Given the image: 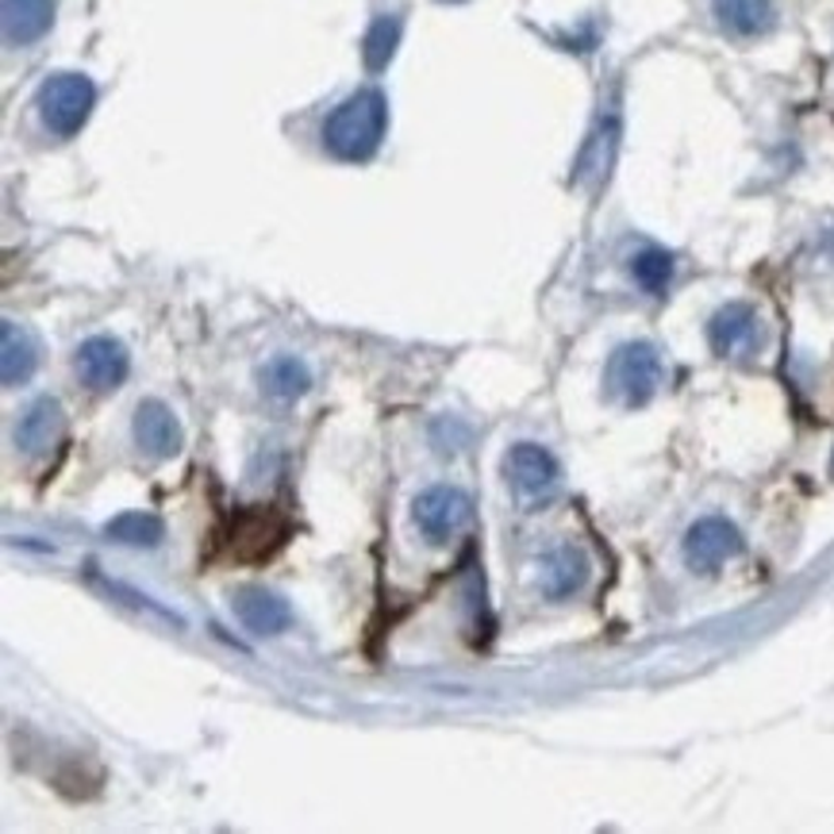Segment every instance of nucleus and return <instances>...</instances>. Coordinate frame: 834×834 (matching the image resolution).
Returning <instances> with one entry per match:
<instances>
[{"label": "nucleus", "mask_w": 834, "mask_h": 834, "mask_svg": "<svg viewBox=\"0 0 834 834\" xmlns=\"http://www.w3.org/2000/svg\"><path fill=\"white\" fill-rule=\"evenodd\" d=\"M389 128V100L382 89H358L347 97L324 123V146L342 162H365L377 155V146Z\"/></svg>", "instance_id": "f257e3e1"}, {"label": "nucleus", "mask_w": 834, "mask_h": 834, "mask_svg": "<svg viewBox=\"0 0 834 834\" xmlns=\"http://www.w3.org/2000/svg\"><path fill=\"white\" fill-rule=\"evenodd\" d=\"M93 105H97V85L85 73H55L39 89V116L50 135L70 138L85 128Z\"/></svg>", "instance_id": "f03ea898"}, {"label": "nucleus", "mask_w": 834, "mask_h": 834, "mask_svg": "<svg viewBox=\"0 0 834 834\" xmlns=\"http://www.w3.org/2000/svg\"><path fill=\"white\" fill-rule=\"evenodd\" d=\"M662 382V358L650 342H627L612 354L608 362V385L627 408H639L654 397Z\"/></svg>", "instance_id": "7ed1b4c3"}, {"label": "nucleus", "mask_w": 834, "mask_h": 834, "mask_svg": "<svg viewBox=\"0 0 834 834\" xmlns=\"http://www.w3.org/2000/svg\"><path fill=\"white\" fill-rule=\"evenodd\" d=\"M412 519L420 527V535L427 543H450L462 527H470L473 519V504L462 488H450V485H431L415 496L412 504Z\"/></svg>", "instance_id": "20e7f679"}, {"label": "nucleus", "mask_w": 834, "mask_h": 834, "mask_svg": "<svg viewBox=\"0 0 834 834\" xmlns=\"http://www.w3.org/2000/svg\"><path fill=\"white\" fill-rule=\"evenodd\" d=\"M735 554H742V535L738 527L727 523L720 516H708L700 523H692V531L685 535V558L700 573H715L720 566H727Z\"/></svg>", "instance_id": "39448f33"}, {"label": "nucleus", "mask_w": 834, "mask_h": 834, "mask_svg": "<svg viewBox=\"0 0 834 834\" xmlns=\"http://www.w3.org/2000/svg\"><path fill=\"white\" fill-rule=\"evenodd\" d=\"M128 370H131L128 347H123L120 339H112V335H93V339H85L82 350H77V373H82V382L97 392L123 385Z\"/></svg>", "instance_id": "423d86ee"}, {"label": "nucleus", "mask_w": 834, "mask_h": 834, "mask_svg": "<svg viewBox=\"0 0 834 834\" xmlns=\"http://www.w3.org/2000/svg\"><path fill=\"white\" fill-rule=\"evenodd\" d=\"M504 473H508V481L523 496H546L558 485V462H554V454L535 443L511 446L508 458H504Z\"/></svg>", "instance_id": "0eeeda50"}, {"label": "nucleus", "mask_w": 834, "mask_h": 834, "mask_svg": "<svg viewBox=\"0 0 834 834\" xmlns=\"http://www.w3.org/2000/svg\"><path fill=\"white\" fill-rule=\"evenodd\" d=\"M65 435V415H62V404L55 397H39L32 408L24 412L16 427V446L27 454V458H43L50 454Z\"/></svg>", "instance_id": "6e6552de"}, {"label": "nucleus", "mask_w": 834, "mask_h": 834, "mask_svg": "<svg viewBox=\"0 0 834 834\" xmlns=\"http://www.w3.org/2000/svg\"><path fill=\"white\" fill-rule=\"evenodd\" d=\"M135 443L150 458H173L181 450V423L162 400H143L135 408Z\"/></svg>", "instance_id": "1a4fd4ad"}, {"label": "nucleus", "mask_w": 834, "mask_h": 834, "mask_svg": "<svg viewBox=\"0 0 834 834\" xmlns=\"http://www.w3.org/2000/svg\"><path fill=\"white\" fill-rule=\"evenodd\" d=\"M231 604H235V616L243 619V627L254 634H281L285 627L292 624L289 604H285L277 592L262 589V584H246V589H239Z\"/></svg>", "instance_id": "9d476101"}, {"label": "nucleus", "mask_w": 834, "mask_h": 834, "mask_svg": "<svg viewBox=\"0 0 834 834\" xmlns=\"http://www.w3.org/2000/svg\"><path fill=\"white\" fill-rule=\"evenodd\" d=\"M39 370V342L16 319H4L0 327V373L4 385H24L32 382V373Z\"/></svg>", "instance_id": "9b49d317"}, {"label": "nucleus", "mask_w": 834, "mask_h": 834, "mask_svg": "<svg viewBox=\"0 0 834 834\" xmlns=\"http://www.w3.org/2000/svg\"><path fill=\"white\" fill-rule=\"evenodd\" d=\"M708 339H712L715 354H742L758 342V312L750 304H727L708 324Z\"/></svg>", "instance_id": "f8f14e48"}, {"label": "nucleus", "mask_w": 834, "mask_h": 834, "mask_svg": "<svg viewBox=\"0 0 834 834\" xmlns=\"http://www.w3.org/2000/svg\"><path fill=\"white\" fill-rule=\"evenodd\" d=\"M584 577H589V561H584L581 551H573V546H558V551H551L539 561V589L551 600L573 596L584 584Z\"/></svg>", "instance_id": "ddd939ff"}, {"label": "nucleus", "mask_w": 834, "mask_h": 834, "mask_svg": "<svg viewBox=\"0 0 834 834\" xmlns=\"http://www.w3.org/2000/svg\"><path fill=\"white\" fill-rule=\"evenodd\" d=\"M55 24V0H4V35L12 47L43 39Z\"/></svg>", "instance_id": "4468645a"}, {"label": "nucleus", "mask_w": 834, "mask_h": 834, "mask_svg": "<svg viewBox=\"0 0 834 834\" xmlns=\"http://www.w3.org/2000/svg\"><path fill=\"white\" fill-rule=\"evenodd\" d=\"M712 4L720 24L727 27L730 35H742V39L765 35L777 24V4H773V0H712Z\"/></svg>", "instance_id": "2eb2a0df"}, {"label": "nucleus", "mask_w": 834, "mask_h": 834, "mask_svg": "<svg viewBox=\"0 0 834 834\" xmlns=\"http://www.w3.org/2000/svg\"><path fill=\"white\" fill-rule=\"evenodd\" d=\"M258 382H262V392H266V397L297 400V397H304V392L312 389V373L304 370V362L281 354V358H274V362L262 365Z\"/></svg>", "instance_id": "dca6fc26"}, {"label": "nucleus", "mask_w": 834, "mask_h": 834, "mask_svg": "<svg viewBox=\"0 0 834 834\" xmlns=\"http://www.w3.org/2000/svg\"><path fill=\"white\" fill-rule=\"evenodd\" d=\"M105 535L123 546H158L166 539V527L150 511H123L105 527Z\"/></svg>", "instance_id": "f3484780"}, {"label": "nucleus", "mask_w": 834, "mask_h": 834, "mask_svg": "<svg viewBox=\"0 0 834 834\" xmlns=\"http://www.w3.org/2000/svg\"><path fill=\"white\" fill-rule=\"evenodd\" d=\"M400 16H377L370 24V32H365L362 39V58H365V70L373 73H382L385 65L392 62V55H397L400 47Z\"/></svg>", "instance_id": "a211bd4d"}, {"label": "nucleus", "mask_w": 834, "mask_h": 834, "mask_svg": "<svg viewBox=\"0 0 834 834\" xmlns=\"http://www.w3.org/2000/svg\"><path fill=\"white\" fill-rule=\"evenodd\" d=\"M631 269H634V281L646 292H665V285H669L673 277V254L662 251V246H646V251L634 254Z\"/></svg>", "instance_id": "6ab92c4d"}, {"label": "nucleus", "mask_w": 834, "mask_h": 834, "mask_svg": "<svg viewBox=\"0 0 834 834\" xmlns=\"http://www.w3.org/2000/svg\"><path fill=\"white\" fill-rule=\"evenodd\" d=\"M446 4H458V0H446Z\"/></svg>", "instance_id": "aec40b11"}]
</instances>
